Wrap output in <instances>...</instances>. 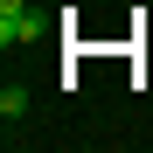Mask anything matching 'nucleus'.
Masks as SVG:
<instances>
[{"mask_svg":"<svg viewBox=\"0 0 153 153\" xmlns=\"http://www.w3.org/2000/svg\"><path fill=\"white\" fill-rule=\"evenodd\" d=\"M42 7L35 0H0V49H28V42H42Z\"/></svg>","mask_w":153,"mask_h":153,"instance_id":"1","label":"nucleus"},{"mask_svg":"<svg viewBox=\"0 0 153 153\" xmlns=\"http://www.w3.org/2000/svg\"><path fill=\"white\" fill-rule=\"evenodd\" d=\"M0 118H28V84H7V91H0Z\"/></svg>","mask_w":153,"mask_h":153,"instance_id":"2","label":"nucleus"}]
</instances>
